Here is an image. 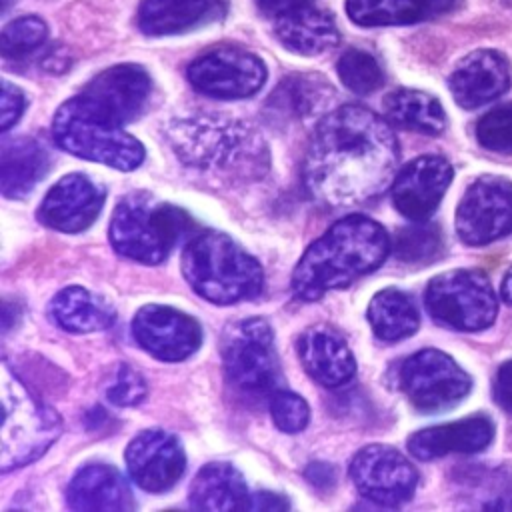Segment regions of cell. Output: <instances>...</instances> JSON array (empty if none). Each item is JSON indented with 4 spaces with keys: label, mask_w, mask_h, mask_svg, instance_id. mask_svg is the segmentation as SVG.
I'll return each instance as SVG.
<instances>
[{
    "label": "cell",
    "mask_w": 512,
    "mask_h": 512,
    "mask_svg": "<svg viewBox=\"0 0 512 512\" xmlns=\"http://www.w3.org/2000/svg\"><path fill=\"white\" fill-rule=\"evenodd\" d=\"M398 160L390 122L364 106L344 104L318 122L304 154L302 180L316 204L348 208L392 186Z\"/></svg>",
    "instance_id": "6da1fadb"
},
{
    "label": "cell",
    "mask_w": 512,
    "mask_h": 512,
    "mask_svg": "<svg viewBox=\"0 0 512 512\" xmlns=\"http://www.w3.org/2000/svg\"><path fill=\"white\" fill-rule=\"evenodd\" d=\"M390 248L392 242L378 222L362 214L344 216L306 248L292 274V292L306 302L318 300L376 270Z\"/></svg>",
    "instance_id": "7a4b0ae2"
},
{
    "label": "cell",
    "mask_w": 512,
    "mask_h": 512,
    "mask_svg": "<svg viewBox=\"0 0 512 512\" xmlns=\"http://www.w3.org/2000/svg\"><path fill=\"white\" fill-rule=\"evenodd\" d=\"M182 274L208 302L228 306L254 298L262 290V266L222 232L194 236L182 254Z\"/></svg>",
    "instance_id": "3957f363"
},
{
    "label": "cell",
    "mask_w": 512,
    "mask_h": 512,
    "mask_svg": "<svg viewBox=\"0 0 512 512\" xmlns=\"http://www.w3.org/2000/svg\"><path fill=\"white\" fill-rule=\"evenodd\" d=\"M182 162L236 178H254L266 168L264 142L242 122L190 118L170 128Z\"/></svg>",
    "instance_id": "277c9868"
},
{
    "label": "cell",
    "mask_w": 512,
    "mask_h": 512,
    "mask_svg": "<svg viewBox=\"0 0 512 512\" xmlns=\"http://www.w3.org/2000/svg\"><path fill=\"white\" fill-rule=\"evenodd\" d=\"M190 228L192 218L182 208L146 194H132L116 204L108 236L120 256L142 264H158Z\"/></svg>",
    "instance_id": "5b68a950"
},
{
    "label": "cell",
    "mask_w": 512,
    "mask_h": 512,
    "mask_svg": "<svg viewBox=\"0 0 512 512\" xmlns=\"http://www.w3.org/2000/svg\"><path fill=\"white\" fill-rule=\"evenodd\" d=\"M52 136L66 152L116 170H134L144 162L142 144L122 124L86 104L80 94L58 108Z\"/></svg>",
    "instance_id": "8992f818"
},
{
    "label": "cell",
    "mask_w": 512,
    "mask_h": 512,
    "mask_svg": "<svg viewBox=\"0 0 512 512\" xmlns=\"http://www.w3.org/2000/svg\"><path fill=\"white\" fill-rule=\"evenodd\" d=\"M60 430L58 414L36 400L8 362H2L0 470L6 474L38 460L56 442Z\"/></svg>",
    "instance_id": "52a82bcc"
},
{
    "label": "cell",
    "mask_w": 512,
    "mask_h": 512,
    "mask_svg": "<svg viewBox=\"0 0 512 512\" xmlns=\"http://www.w3.org/2000/svg\"><path fill=\"white\" fill-rule=\"evenodd\" d=\"M424 302L436 322L464 332L488 328L498 312L490 280L478 270H450L434 276Z\"/></svg>",
    "instance_id": "ba28073f"
},
{
    "label": "cell",
    "mask_w": 512,
    "mask_h": 512,
    "mask_svg": "<svg viewBox=\"0 0 512 512\" xmlns=\"http://www.w3.org/2000/svg\"><path fill=\"white\" fill-rule=\"evenodd\" d=\"M222 362L228 380L244 392L264 394L280 378L274 332L262 318H246L226 328L222 336Z\"/></svg>",
    "instance_id": "9c48e42d"
},
{
    "label": "cell",
    "mask_w": 512,
    "mask_h": 512,
    "mask_svg": "<svg viewBox=\"0 0 512 512\" xmlns=\"http://www.w3.org/2000/svg\"><path fill=\"white\" fill-rule=\"evenodd\" d=\"M398 384L422 412L452 408L472 388L470 376L448 354L434 348L408 356L400 364Z\"/></svg>",
    "instance_id": "30bf717a"
},
{
    "label": "cell",
    "mask_w": 512,
    "mask_h": 512,
    "mask_svg": "<svg viewBox=\"0 0 512 512\" xmlns=\"http://www.w3.org/2000/svg\"><path fill=\"white\" fill-rule=\"evenodd\" d=\"M186 76L206 96L238 100L256 94L264 86L266 66L244 48L222 46L192 60Z\"/></svg>",
    "instance_id": "8fae6325"
},
{
    "label": "cell",
    "mask_w": 512,
    "mask_h": 512,
    "mask_svg": "<svg viewBox=\"0 0 512 512\" xmlns=\"http://www.w3.org/2000/svg\"><path fill=\"white\" fill-rule=\"evenodd\" d=\"M456 232L464 244L482 246L512 232V184L482 176L470 184L456 210Z\"/></svg>",
    "instance_id": "7c38bea8"
},
{
    "label": "cell",
    "mask_w": 512,
    "mask_h": 512,
    "mask_svg": "<svg viewBox=\"0 0 512 512\" xmlns=\"http://www.w3.org/2000/svg\"><path fill=\"white\" fill-rule=\"evenodd\" d=\"M350 476L358 492L380 506H400L418 484V472L408 458L384 444L360 448L350 462Z\"/></svg>",
    "instance_id": "4fadbf2b"
},
{
    "label": "cell",
    "mask_w": 512,
    "mask_h": 512,
    "mask_svg": "<svg viewBox=\"0 0 512 512\" xmlns=\"http://www.w3.org/2000/svg\"><path fill=\"white\" fill-rule=\"evenodd\" d=\"M132 334L150 356L164 362L186 360L202 342L198 322L164 304H146L140 308L132 320Z\"/></svg>",
    "instance_id": "5bb4252c"
},
{
    "label": "cell",
    "mask_w": 512,
    "mask_h": 512,
    "mask_svg": "<svg viewBox=\"0 0 512 512\" xmlns=\"http://www.w3.org/2000/svg\"><path fill=\"white\" fill-rule=\"evenodd\" d=\"M130 478L146 492L172 488L186 468L180 440L166 430H144L134 436L124 452Z\"/></svg>",
    "instance_id": "9a60e30c"
},
{
    "label": "cell",
    "mask_w": 512,
    "mask_h": 512,
    "mask_svg": "<svg viewBox=\"0 0 512 512\" xmlns=\"http://www.w3.org/2000/svg\"><path fill=\"white\" fill-rule=\"evenodd\" d=\"M452 182V166L436 154L418 156L396 172L392 182V202L396 210L414 220H428L438 208Z\"/></svg>",
    "instance_id": "2e32d148"
},
{
    "label": "cell",
    "mask_w": 512,
    "mask_h": 512,
    "mask_svg": "<svg viewBox=\"0 0 512 512\" xmlns=\"http://www.w3.org/2000/svg\"><path fill=\"white\" fill-rule=\"evenodd\" d=\"M104 200L106 192L96 180L74 172L48 190L38 208V218L58 232H82L98 218Z\"/></svg>",
    "instance_id": "e0dca14e"
},
{
    "label": "cell",
    "mask_w": 512,
    "mask_h": 512,
    "mask_svg": "<svg viewBox=\"0 0 512 512\" xmlns=\"http://www.w3.org/2000/svg\"><path fill=\"white\" fill-rule=\"evenodd\" d=\"M150 94V76L138 64H116L94 76L82 100L118 124L134 120Z\"/></svg>",
    "instance_id": "ac0fdd59"
},
{
    "label": "cell",
    "mask_w": 512,
    "mask_h": 512,
    "mask_svg": "<svg viewBox=\"0 0 512 512\" xmlns=\"http://www.w3.org/2000/svg\"><path fill=\"white\" fill-rule=\"evenodd\" d=\"M448 86L462 108L484 106L508 90V62L494 50H476L458 62Z\"/></svg>",
    "instance_id": "d6986e66"
},
{
    "label": "cell",
    "mask_w": 512,
    "mask_h": 512,
    "mask_svg": "<svg viewBox=\"0 0 512 512\" xmlns=\"http://www.w3.org/2000/svg\"><path fill=\"white\" fill-rule=\"evenodd\" d=\"M304 370L322 386L338 388L356 372V360L348 344L328 326L304 330L296 342Z\"/></svg>",
    "instance_id": "ffe728a7"
},
{
    "label": "cell",
    "mask_w": 512,
    "mask_h": 512,
    "mask_svg": "<svg viewBox=\"0 0 512 512\" xmlns=\"http://www.w3.org/2000/svg\"><path fill=\"white\" fill-rule=\"evenodd\" d=\"M494 436V424L484 416L438 424L414 432L408 438V452L418 460H432L446 454H472L484 450Z\"/></svg>",
    "instance_id": "44dd1931"
},
{
    "label": "cell",
    "mask_w": 512,
    "mask_h": 512,
    "mask_svg": "<svg viewBox=\"0 0 512 512\" xmlns=\"http://www.w3.org/2000/svg\"><path fill=\"white\" fill-rule=\"evenodd\" d=\"M274 34L294 54L318 56L340 40L334 18L316 6L304 4L274 18Z\"/></svg>",
    "instance_id": "7402d4cb"
},
{
    "label": "cell",
    "mask_w": 512,
    "mask_h": 512,
    "mask_svg": "<svg viewBox=\"0 0 512 512\" xmlns=\"http://www.w3.org/2000/svg\"><path fill=\"white\" fill-rule=\"evenodd\" d=\"M66 498L74 510H130L132 492L124 476L106 464L80 468L68 484Z\"/></svg>",
    "instance_id": "603a6c76"
},
{
    "label": "cell",
    "mask_w": 512,
    "mask_h": 512,
    "mask_svg": "<svg viewBox=\"0 0 512 512\" xmlns=\"http://www.w3.org/2000/svg\"><path fill=\"white\" fill-rule=\"evenodd\" d=\"M248 490L242 474L228 462H210L190 484V504L196 510H248Z\"/></svg>",
    "instance_id": "cb8c5ba5"
},
{
    "label": "cell",
    "mask_w": 512,
    "mask_h": 512,
    "mask_svg": "<svg viewBox=\"0 0 512 512\" xmlns=\"http://www.w3.org/2000/svg\"><path fill=\"white\" fill-rule=\"evenodd\" d=\"M218 12L216 0H142L138 26L148 36H170L192 30Z\"/></svg>",
    "instance_id": "d4e9b609"
},
{
    "label": "cell",
    "mask_w": 512,
    "mask_h": 512,
    "mask_svg": "<svg viewBox=\"0 0 512 512\" xmlns=\"http://www.w3.org/2000/svg\"><path fill=\"white\" fill-rule=\"evenodd\" d=\"M50 168L48 152L32 138L4 140L0 160V188L6 198H24Z\"/></svg>",
    "instance_id": "484cf974"
},
{
    "label": "cell",
    "mask_w": 512,
    "mask_h": 512,
    "mask_svg": "<svg viewBox=\"0 0 512 512\" xmlns=\"http://www.w3.org/2000/svg\"><path fill=\"white\" fill-rule=\"evenodd\" d=\"M50 314L60 328L76 334L106 330L116 320L114 306L82 286L60 290L50 304Z\"/></svg>",
    "instance_id": "4316f807"
},
{
    "label": "cell",
    "mask_w": 512,
    "mask_h": 512,
    "mask_svg": "<svg viewBox=\"0 0 512 512\" xmlns=\"http://www.w3.org/2000/svg\"><path fill=\"white\" fill-rule=\"evenodd\" d=\"M384 116L392 126L428 136H436L446 128L442 104L434 96L412 88L390 92L384 98Z\"/></svg>",
    "instance_id": "83f0119b"
},
{
    "label": "cell",
    "mask_w": 512,
    "mask_h": 512,
    "mask_svg": "<svg viewBox=\"0 0 512 512\" xmlns=\"http://www.w3.org/2000/svg\"><path fill=\"white\" fill-rule=\"evenodd\" d=\"M368 322L372 332L384 342H398L418 330L420 316L410 294L384 288L376 292L368 304Z\"/></svg>",
    "instance_id": "f1b7e54d"
},
{
    "label": "cell",
    "mask_w": 512,
    "mask_h": 512,
    "mask_svg": "<svg viewBox=\"0 0 512 512\" xmlns=\"http://www.w3.org/2000/svg\"><path fill=\"white\" fill-rule=\"evenodd\" d=\"M346 12L358 26H400L430 16L428 0H346Z\"/></svg>",
    "instance_id": "f546056e"
},
{
    "label": "cell",
    "mask_w": 512,
    "mask_h": 512,
    "mask_svg": "<svg viewBox=\"0 0 512 512\" xmlns=\"http://www.w3.org/2000/svg\"><path fill=\"white\" fill-rule=\"evenodd\" d=\"M442 252V232L436 224L418 222L398 230L394 240V254L406 264L434 262Z\"/></svg>",
    "instance_id": "4dcf8cb0"
},
{
    "label": "cell",
    "mask_w": 512,
    "mask_h": 512,
    "mask_svg": "<svg viewBox=\"0 0 512 512\" xmlns=\"http://www.w3.org/2000/svg\"><path fill=\"white\" fill-rule=\"evenodd\" d=\"M336 70L342 84L354 94H370L384 84V72L378 60L370 52L358 48L346 50L340 56Z\"/></svg>",
    "instance_id": "1f68e13d"
},
{
    "label": "cell",
    "mask_w": 512,
    "mask_h": 512,
    "mask_svg": "<svg viewBox=\"0 0 512 512\" xmlns=\"http://www.w3.org/2000/svg\"><path fill=\"white\" fill-rule=\"evenodd\" d=\"M48 38V26L38 16H22L8 22L0 34L2 54L20 58L40 48Z\"/></svg>",
    "instance_id": "d6a6232c"
},
{
    "label": "cell",
    "mask_w": 512,
    "mask_h": 512,
    "mask_svg": "<svg viewBox=\"0 0 512 512\" xmlns=\"http://www.w3.org/2000/svg\"><path fill=\"white\" fill-rule=\"evenodd\" d=\"M322 80L324 78L312 84L308 76H296L290 80L284 78L274 94V102H278V112H290L292 116H304L314 112L316 104L322 98V94L318 92V86L324 84Z\"/></svg>",
    "instance_id": "836d02e7"
},
{
    "label": "cell",
    "mask_w": 512,
    "mask_h": 512,
    "mask_svg": "<svg viewBox=\"0 0 512 512\" xmlns=\"http://www.w3.org/2000/svg\"><path fill=\"white\" fill-rule=\"evenodd\" d=\"M478 142L494 152H512V102L492 108L476 124Z\"/></svg>",
    "instance_id": "e575fe53"
},
{
    "label": "cell",
    "mask_w": 512,
    "mask_h": 512,
    "mask_svg": "<svg viewBox=\"0 0 512 512\" xmlns=\"http://www.w3.org/2000/svg\"><path fill=\"white\" fill-rule=\"evenodd\" d=\"M270 414L278 430L296 434L306 428L310 420V408L306 400L288 390H276L270 398Z\"/></svg>",
    "instance_id": "d590c367"
},
{
    "label": "cell",
    "mask_w": 512,
    "mask_h": 512,
    "mask_svg": "<svg viewBox=\"0 0 512 512\" xmlns=\"http://www.w3.org/2000/svg\"><path fill=\"white\" fill-rule=\"evenodd\" d=\"M106 396L116 406H136L146 398V382L132 366L120 364Z\"/></svg>",
    "instance_id": "8d00e7d4"
},
{
    "label": "cell",
    "mask_w": 512,
    "mask_h": 512,
    "mask_svg": "<svg viewBox=\"0 0 512 512\" xmlns=\"http://www.w3.org/2000/svg\"><path fill=\"white\" fill-rule=\"evenodd\" d=\"M26 106V98L20 88L10 84L8 80H2V94H0V128L2 132H8L22 116Z\"/></svg>",
    "instance_id": "74e56055"
},
{
    "label": "cell",
    "mask_w": 512,
    "mask_h": 512,
    "mask_svg": "<svg viewBox=\"0 0 512 512\" xmlns=\"http://www.w3.org/2000/svg\"><path fill=\"white\" fill-rule=\"evenodd\" d=\"M494 398L504 410L512 412V360L502 364L498 370L494 382Z\"/></svg>",
    "instance_id": "f35d334b"
},
{
    "label": "cell",
    "mask_w": 512,
    "mask_h": 512,
    "mask_svg": "<svg viewBox=\"0 0 512 512\" xmlns=\"http://www.w3.org/2000/svg\"><path fill=\"white\" fill-rule=\"evenodd\" d=\"M304 474L308 482L320 490L330 488L336 482V470L328 462H310Z\"/></svg>",
    "instance_id": "ab89813d"
},
{
    "label": "cell",
    "mask_w": 512,
    "mask_h": 512,
    "mask_svg": "<svg viewBox=\"0 0 512 512\" xmlns=\"http://www.w3.org/2000/svg\"><path fill=\"white\" fill-rule=\"evenodd\" d=\"M288 500L274 492H256L248 498V510H286Z\"/></svg>",
    "instance_id": "60d3db41"
},
{
    "label": "cell",
    "mask_w": 512,
    "mask_h": 512,
    "mask_svg": "<svg viewBox=\"0 0 512 512\" xmlns=\"http://www.w3.org/2000/svg\"><path fill=\"white\" fill-rule=\"evenodd\" d=\"M312 0H258V6L262 8V12H266L268 16H280L284 12H290L298 6L310 4Z\"/></svg>",
    "instance_id": "b9f144b4"
},
{
    "label": "cell",
    "mask_w": 512,
    "mask_h": 512,
    "mask_svg": "<svg viewBox=\"0 0 512 512\" xmlns=\"http://www.w3.org/2000/svg\"><path fill=\"white\" fill-rule=\"evenodd\" d=\"M454 4H456V0H428V12H430V16L442 14V12L450 10Z\"/></svg>",
    "instance_id": "7bdbcfd3"
},
{
    "label": "cell",
    "mask_w": 512,
    "mask_h": 512,
    "mask_svg": "<svg viewBox=\"0 0 512 512\" xmlns=\"http://www.w3.org/2000/svg\"><path fill=\"white\" fill-rule=\"evenodd\" d=\"M500 294H502V298L508 302V304H512V266L508 268V272H506V276L502 278V286H500Z\"/></svg>",
    "instance_id": "ee69618b"
},
{
    "label": "cell",
    "mask_w": 512,
    "mask_h": 512,
    "mask_svg": "<svg viewBox=\"0 0 512 512\" xmlns=\"http://www.w3.org/2000/svg\"><path fill=\"white\" fill-rule=\"evenodd\" d=\"M8 4H10V0H2V10H6Z\"/></svg>",
    "instance_id": "f6af8a7d"
}]
</instances>
